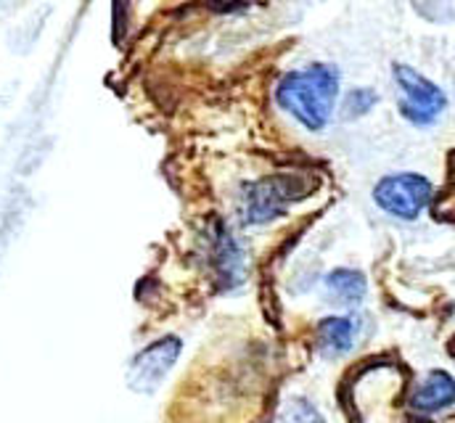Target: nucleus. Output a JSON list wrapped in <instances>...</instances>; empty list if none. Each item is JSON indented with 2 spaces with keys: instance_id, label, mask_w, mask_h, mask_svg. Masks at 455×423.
<instances>
[{
  "instance_id": "obj_1",
  "label": "nucleus",
  "mask_w": 455,
  "mask_h": 423,
  "mask_svg": "<svg viewBox=\"0 0 455 423\" xmlns=\"http://www.w3.org/2000/svg\"><path fill=\"white\" fill-rule=\"evenodd\" d=\"M339 99V69L331 64H307L283 75L275 88V101L289 111L305 130H323Z\"/></svg>"
},
{
  "instance_id": "obj_2",
  "label": "nucleus",
  "mask_w": 455,
  "mask_h": 423,
  "mask_svg": "<svg viewBox=\"0 0 455 423\" xmlns=\"http://www.w3.org/2000/svg\"><path fill=\"white\" fill-rule=\"evenodd\" d=\"M313 183L302 175H273L249 183L241 194V217L249 225H265L283 217L289 207L310 194Z\"/></svg>"
},
{
  "instance_id": "obj_3",
  "label": "nucleus",
  "mask_w": 455,
  "mask_h": 423,
  "mask_svg": "<svg viewBox=\"0 0 455 423\" xmlns=\"http://www.w3.org/2000/svg\"><path fill=\"white\" fill-rule=\"evenodd\" d=\"M397 93H400V114L416 127H432L448 108V96L429 77L416 72L408 64H395L392 69Z\"/></svg>"
},
{
  "instance_id": "obj_4",
  "label": "nucleus",
  "mask_w": 455,
  "mask_h": 423,
  "mask_svg": "<svg viewBox=\"0 0 455 423\" xmlns=\"http://www.w3.org/2000/svg\"><path fill=\"white\" fill-rule=\"evenodd\" d=\"M432 196H435L432 180L419 175V172L387 175L373 188L376 207L395 219H403V222L419 219L427 212V207L432 204Z\"/></svg>"
},
{
  "instance_id": "obj_5",
  "label": "nucleus",
  "mask_w": 455,
  "mask_h": 423,
  "mask_svg": "<svg viewBox=\"0 0 455 423\" xmlns=\"http://www.w3.org/2000/svg\"><path fill=\"white\" fill-rule=\"evenodd\" d=\"M455 405V379L448 371H429L411 395V411L421 416H437Z\"/></svg>"
},
{
  "instance_id": "obj_6",
  "label": "nucleus",
  "mask_w": 455,
  "mask_h": 423,
  "mask_svg": "<svg viewBox=\"0 0 455 423\" xmlns=\"http://www.w3.org/2000/svg\"><path fill=\"white\" fill-rule=\"evenodd\" d=\"M180 352V344L178 339H162L156 341L154 347H148L138 360H135V368H132V384L135 389H148L154 384L162 381V376L170 371V365L175 363Z\"/></svg>"
},
{
  "instance_id": "obj_7",
  "label": "nucleus",
  "mask_w": 455,
  "mask_h": 423,
  "mask_svg": "<svg viewBox=\"0 0 455 423\" xmlns=\"http://www.w3.org/2000/svg\"><path fill=\"white\" fill-rule=\"evenodd\" d=\"M207 249H210V262L218 270V278L226 286L241 283V278H243V257H241V249L233 241V235L226 233V230L210 233Z\"/></svg>"
},
{
  "instance_id": "obj_8",
  "label": "nucleus",
  "mask_w": 455,
  "mask_h": 423,
  "mask_svg": "<svg viewBox=\"0 0 455 423\" xmlns=\"http://www.w3.org/2000/svg\"><path fill=\"white\" fill-rule=\"evenodd\" d=\"M355 339H357V325L352 317L331 315L318 323V349L329 360L347 355L355 347Z\"/></svg>"
},
{
  "instance_id": "obj_9",
  "label": "nucleus",
  "mask_w": 455,
  "mask_h": 423,
  "mask_svg": "<svg viewBox=\"0 0 455 423\" xmlns=\"http://www.w3.org/2000/svg\"><path fill=\"white\" fill-rule=\"evenodd\" d=\"M326 294L334 305L339 307H355L365 299L368 294V281L363 273L349 270V267H339L334 273H329L326 278Z\"/></svg>"
},
{
  "instance_id": "obj_10",
  "label": "nucleus",
  "mask_w": 455,
  "mask_h": 423,
  "mask_svg": "<svg viewBox=\"0 0 455 423\" xmlns=\"http://www.w3.org/2000/svg\"><path fill=\"white\" fill-rule=\"evenodd\" d=\"M376 101H379V96H376L373 91L357 88V91H352V93L347 96V101H344V116H347V119L363 116V114H368V111L376 106Z\"/></svg>"
},
{
  "instance_id": "obj_11",
  "label": "nucleus",
  "mask_w": 455,
  "mask_h": 423,
  "mask_svg": "<svg viewBox=\"0 0 455 423\" xmlns=\"http://www.w3.org/2000/svg\"><path fill=\"white\" fill-rule=\"evenodd\" d=\"M305 423H323V421H315V419H313V421H305Z\"/></svg>"
}]
</instances>
